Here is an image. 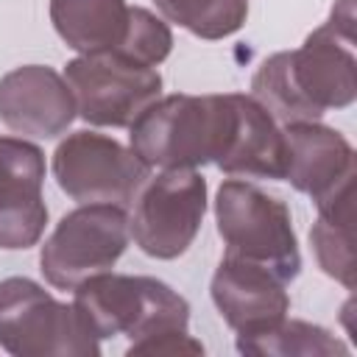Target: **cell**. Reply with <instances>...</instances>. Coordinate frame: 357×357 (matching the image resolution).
I'll return each instance as SVG.
<instances>
[{
    "mask_svg": "<svg viewBox=\"0 0 357 357\" xmlns=\"http://www.w3.org/2000/svg\"><path fill=\"white\" fill-rule=\"evenodd\" d=\"M128 215L117 204H81L67 212L39 248L47 284L75 290L89 276L106 273L128 245Z\"/></svg>",
    "mask_w": 357,
    "mask_h": 357,
    "instance_id": "cell-6",
    "label": "cell"
},
{
    "mask_svg": "<svg viewBox=\"0 0 357 357\" xmlns=\"http://www.w3.org/2000/svg\"><path fill=\"white\" fill-rule=\"evenodd\" d=\"M75 114L92 126L128 128L159 95L162 75L117 50L86 53L64 67Z\"/></svg>",
    "mask_w": 357,
    "mask_h": 357,
    "instance_id": "cell-7",
    "label": "cell"
},
{
    "mask_svg": "<svg viewBox=\"0 0 357 357\" xmlns=\"http://www.w3.org/2000/svg\"><path fill=\"white\" fill-rule=\"evenodd\" d=\"M73 307L98 340L117 335L139 340L162 332H178L190 324L187 298L153 276L112 271L89 276L73 290Z\"/></svg>",
    "mask_w": 357,
    "mask_h": 357,
    "instance_id": "cell-2",
    "label": "cell"
},
{
    "mask_svg": "<svg viewBox=\"0 0 357 357\" xmlns=\"http://www.w3.org/2000/svg\"><path fill=\"white\" fill-rule=\"evenodd\" d=\"M128 354H151V357H181V354H204L201 340H195L187 329L178 332H162V335H151V337H139L131 340Z\"/></svg>",
    "mask_w": 357,
    "mask_h": 357,
    "instance_id": "cell-20",
    "label": "cell"
},
{
    "mask_svg": "<svg viewBox=\"0 0 357 357\" xmlns=\"http://www.w3.org/2000/svg\"><path fill=\"white\" fill-rule=\"evenodd\" d=\"M0 120L33 139H53L75 120V100L61 73L47 64H22L0 78Z\"/></svg>",
    "mask_w": 357,
    "mask_h": 357,
    "instance_id": "cell-12",
    "label": "cell"
},
{
    "mask_svg": "<svg viewBox=\"0 0 357 357\" xmlns=\"http://www.w3.org/2000/svg\"><path fill=\"white\" fill-rule=\"evenodd\" d=\"M284 284L287 282L271 268L226 254L212 273L209 293L220 318L237 332V337H248L276 326L287 315L290 296Z\"/></svg>",
    "mask_w": 357,
    "mask_h": 357,
    "instance_id": "cell-11",
    "label": "cell"
},
{
    "mask_svg": "<svg viewBox=\"0 0 357 357\" xmlns=\"http://www.w3.org/2000/svg\"><path fill=\"white\" fill-rule=\"evenodd\" d=\"M231 126V92L156 98L131 126V151L159 170L218 165Z\"/></svg>",
    "mask_w": 357,
    "mask_h": 357,
    "instance_id": "cell-1",
    "label": "cell"
},
{
    "mask_svg": "<svg viewBox=\"0 0 357 357\" xmlns=\"http://www.w3.org/2000/svg\"><path fill=\"white\" fill-rule=\"evenodd\" d=\"M128 237L153 259L181 257L206 215V178L198 170H159L134 192Z\"/></svg>",
    "mask_w": 357,
    "mask_h": 357,
    "instance_id": "cell-5",
    "label": "cell"
},
{
    "mask_svg": "<svg viewBox=\"0 0 357 357\" xmlns=\"http://www.w3.org/2000/svg\"><path fill=\"white\" fill-rule=\"evenodd\" d=\"M156 8L176 25L201 39H223L243 28L248 0H153Z\"/></svg>",
    "mask_w": 357,
    "mask_h": 357,
    "instance_id": "cell-18",
    "label": "cell"
},
{
    "mask_svg": "<svg viewBox=\"0 0 357 357\" xmlns=\"http://www.w3.org/2000/svg\"><path fill=\"white\" fill-rule=\"evenodd\" d=\"M148 170L131 148L98 131H75L53 151L56 184L78 204L126 206L148 178Z\"/></svg>",
    "mask_w": 357,
    "mask_h": 357,
    "instance_id": "cell-9",
    "label": "cell"
},
{
    "mask_svg": "<svg viewBox=\"0 0 357 357\" xmlns=\"http://www.w3.org/2000/svg\"><path fill=\"white\" fill-rule=\"evenodd\" d=\"M287 75L307 109L321 120L326 109H346L357 98L354 0H337L329 20L301 47L284 50Z\"/></svg>",
    "mask_w": 357,
    "mask_h": 357,
    "instance_id": "cell-8",
    "label": "cell"
},
{
    "mask_svg": "<svg viewBox=\"0 0 357 357\" xmlns=\"http://www.w3.org/2000/svg\"><path fill=\"white\" fill-rule=\"evenodd\" d=\"M282 131L287 145L284 181L310 195L315 204L357 178L354 151L340 131L321 126L318 120L290 123L282 126Z\"/></svg>",
    "mask_w": 357,
    "mask_h": 357,
    "instance_id": "cell-13",
    "label": "cell"
},
{
    "mask_svg": "<svg viewBox=\"0 0 357 357\" xmlns=\"http://www.w3.org/2000/svg\"><path fill=\"white\" fill-rule=\"evenodd\" d=\"M218 167L226 176L273 178V181L284 178V167H287L284 131L251 95L231 92V126Z\"/></svg>",
    "mask_w": 357,
    "mask_h": 357,
    "instance_id": "cell-14",
    "label": "cell"
},
{
    "mask_svg": "<svg viewBox=\"0 0 357 357\" xmlns=\"http://www.w3.org/2000/svg\"><path fill=\"white\" fill-rule=\"evenodd\" d=\"M318 206V220L310 229V243L318 259V268L340 282L346 290L357 284V265H354V181L335 190Z\"/></svg>",
    "mask_w": 357,
    "mask_h": 357,
    "instance_id": "cell-16",
    "label": "cell"
},
{
    "mask_svg": "<svg viewBox=\"0 0 357 357\" xmlns=\"http://www.w3.org/2000/svg\"><path fill=\"white\" fill-rule=\"evenodd\" d=\"M117 53L139 61V64H148V67H156L162 64L170 50H173V33L167 28L165 20H159L156 14H151L148 8H139V6H128V22H126V33H123V42L114 47Z\"/></svg>",
    "mask_w": 357,
    "mask_h": 357,
    "instance_id": "cell-19",
    "label": "cell"
},
{
    "mask_svg": "<svg viewBox=\"0 0 357 357\" xmlns=\"http://www.w3.org/2000/svg\"><path fill=\"white\" fill-rule=\"evenodd\" d=\"M237 351L254 357H290V354H349V346L337 340L329 329L307 324V321H287L282 318L276 326L237 337Z\"/></svg>",
    "mask_w": 357,
    "mask_h": 357,
    "instance_id": "cell-17",
    "label": "cell"
},
{
    "mask_svg": "<svg viewBox=\"0 0 357 357\" xmlns=\"http://www.w3.org/2000/svg\"><path fill=\"white\" fill-rule=\"evenodd\" d=\"M42 184L45 153L22 137H0V248H31L45 234Z\"/></svg>",
    "mask_w": 357,
    "mask_h": 357,
    "instance_id": "cell-10",
    "label": "cell"
},
{
    "mask_svg": "<svg viewBox=\"0 0 357 357\" xmlns=\"http://www.w3.org/2000/svg\"><path fill=\"white\" fill-rule=\"evenodd\" d=\"M50 22L61 42L81 56L114 50L128 22L126 0H50Z\"/></svg>",
    "mask_w": 357,
    "mask_h": 357,
    "instance_id": "cell-15",
    "label": "cell"
},
{
    "mask_svg": "<svg viewBox=\"0 0 357 357\" xmlns=\"http://www.w3.org/2000/svg\"><path fill=\"white\" fill-rule=\"evenodd\" d=\"M0 346L14 357H98L100 340L73 304L25 276L0 282Z\"/></svg>",
    "mask_w": 357,
    "mask_h": 357,
    "instance_id": "cell-4",
    "label": "cell"
},
{
    "mask_svg": "<svg viewBox=\"0 0 357 357\" xmlns=\"http://www.w3.org/2000/svg\"><path fill=\"white\" fill-rule=\"evenodd\" d=\"M215 223L226 254L271 268L282 282L301 271L298 240L284 201L268 195L251 181L226 178L215 195Z\"/></svg>",
    "mask_w": 357,
    "mask_h": 357,
    "instance_id": "cell-3",
    "label": "cell"
}]
</instances>
